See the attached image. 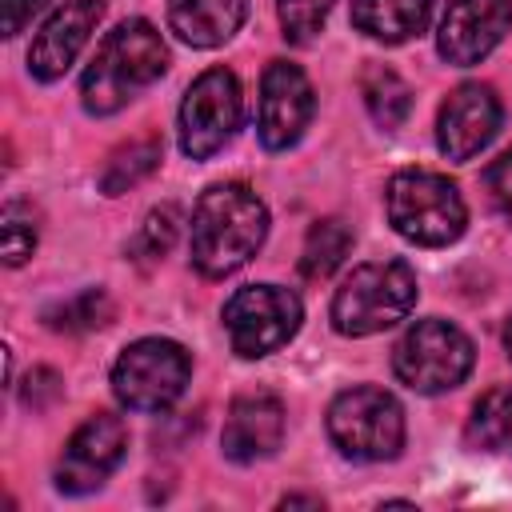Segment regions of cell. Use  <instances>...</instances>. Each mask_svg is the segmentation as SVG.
<instances>
[{"label": "cell", "instance_id": "cell-1", "mask_svg": "<svg viewBox=\"0 0 512 512\" xmlns=\"http://www.w3.org/2000/svg\"><path fill=\"white\" fill-rule=\"evenodd\" d=\"M268 236V208L244 184H216L192 212V264L208 280H224L244 268Z\"/></svg>", "mask_w": 512, "mask_h": 512}, {"label": "cell", "instance_id": "cell-2", "mask_svg": "<svg viewBox=\"0 0 512 512\" xmlns=\"http://www.w3.org/2000/svg\"><path fill=\"white\" fill-rule=\"evenodd\" d=\"M164 68H168V48L160 32L148 20H124L100 40L92 64L84 68L80 100L92 116H112L128 100H136V92L156 84Z\"/></svg>", "mask_w": 512, "mask_h": 512}, {"label": "cell", "instance_id": "cell-3", "mask_svg": "<svg viewBox=\"0 0 512 512\" xmlns=\"http://www.w3.org/2000/svg\"><path fill=\"white\" fill-rule=\"evenodd\" d=\"M384 204H388L392 228L420 248H444V244L460 240V232L468 224L460 188L440 172H420V168L396 172L388 180Z\"/></svg>", "mask_w": 512, "mask_h": 512}, {"label": "cell", "instance_id": "cell-4", "mask_svg": "<svg viewBox=\"0 0 512 512\" xmlns=\"http://www.w3.org/2000/svg\"><path fill=\"white\" fill-rule=\"evenodd\" d=\"M416 304V272L404 260L360 264L332 296V328L340 336H372L400 324Z\"/></svg>", "mask_w": 512, "mask_h": 512}, {"label": "cell", "instance_id": "cell-5", "mask_svg": "<svg viewBox=\"0 0 512 512\" xmlns=\"http://www.w3.org/2000/svg\"><path fill=\"white\" fill-rule=\"evenodd\" d=\"M328 436L340 448V456H348L356 464L392 460L404 444V412L392 392L360 384L332 400Z\"/></svg>", "mask_w": 512, "mask_h": 512}, {"label": "cell", "instance_id": "cell-6", "mask_svg": "<svg viewBox=\"0 0 512 512\" xmlns=\"http://www.w3.org/2000/svg\"><path fill=\"white\" fill-rule=\"evenodd\" d=\"M472 360H476L472 340L456 324L436 320V316L416 320L392 352V368H396L400 384H408L420 396H436V392L456 388L472 372Z\"/></svg>", "mask_w": 512, "mask_h": 512}, {"label": "cell", "instance_id": "cell-7", "mask_svg": "<svg viewBox=\"0 0 512 512\" xmlns=\"http://www.w3.org/2000/svg\"><path fill=\"white\" fill-rule=\"evenodd\" d=\"M192 376V356L184 344L164 336H144L128 344L112 368V392L132 412H164L180 400L184 384Z\"/></svg>", "mask_w": 512, "mask_h": 512}, {"label": "cell", "instance_id": "cell-8", "mask_svg": "<svg viewBox=\"0 0 512 512\" xmlns=\"http://www.w3.org/2000/svg\"><path fill=\"white\" fill-rule=\"evenodd\" d=\"M300 296L280 284H252L240 288L224 304V328L232 340V352L244 360H260L276 348H284L300 328Z\"/></svg>", "mask_w": 512, "mask_h": 512}, {"label": "cell", "instance_id": "cell-9", "mask_svg": "<svg viewBox=\"0 0 512 512\" xmlns=\"http://www.w3.org/2000/svg\"><path fill=\"white\" fill-rule=\"evenodd\" d=\"M240 80L228 68H208L204 76L192 80L180 104V148L192 160H208L220 152L236 128H240Z\"/></svg>", "mask_w": 512, "mask_h": 512}, {"label": "cell", "instance_id": "cell-10", "mask_svg": "<svg viewBox=\"0 0 512 512\" xmlns=\"http://www.w3.org/2000/svg\"><path fill=\"white\" fill-rule=\"evenodd\" d=\"M124 448H128V428L120 416L112 412L88 416L64 444V456L56 464V488L68 496L96 492L112 476V468L124 460Z\"/></svg>", "mask_w": 512, "mask_h": 512}, {"label": "cell", "instance_id": "cell-11", "mask_svg": "<svg viewBox=\"0 0 512 512\" xmlns=\"http://www.w3.org/2000/svg\"><path fill=\"white\" fill-rule=\"evenodd\" d=\"M312 112H316V92L308 76L288 60H272L260 76V112H256L260 144L272 152L292 148L304 136Z\"/></svg>", "mask_w": 512, "mask_h": 512}, {"label": "cell", "instance_id": "cell-12", "mask_svg": "<svg viewBox=\"0 0 512 512\" xmlns=\"http://www.w3.org/2000/svg\"><path fill=\"white\" fill-rule=\"evenodd\" d=\"M512 28V0H448L436 48L448 64H480Z\"/></svg>", "mask_w": 512, "mask_h": 512}, {"label": "cell", "instance_id": "cell-13", "mask_svg": "<svg viewBox=\"0 0 512 512\" xmlns=\"http://www.w3.org/2000/svg\"><path fill=\"white\" fill-rule=\"evenodd\" d=\"M500 128V100L488 84H460L436 116V144L448 160H472Z\"/></svg>", "mask_w": 512, "mask_h": 512}, {"label": "cell", "instance_id": "cell-14", "mask_svg": "<svg viewBox=\"0 0 512 512\" xmlns=\"http://www.w3.org/2000/svg\"><path fill=\"white\" fill-rule=\"evenodd\" d=\"M100 16H104V0H64L36 32L28 48V72L36 80H60L68 64L80 56V48L88 44Z\"/></svg>", "mask_w": 512, "mask_h": 512}, {"label": "cell", "instance_id": "cell-15", "mask_svg": "<svg viewBox=\"0 0 512 512\" xmlns=\"http://www.w3.org/2000/svg\"><path fill=\"white\" fill-rule=\"evenodd\" d=\"M284 440V404L272 392H248L236 396L224 420V456L236 464H256L272 456Z\"/></svg>", "mask_w": 512, "mask_h": 512}, {"label": "cell", "instance_id": "cell-16", "mask_svg": "<svg viewBox=\"0 0 512 512\" xmlns=\"http://www.w3.org/2000/svg\"><path fill=\"white\" fill-rule=\"evenodd\" d=\"M172 32L192 48H216L244 24V0H168Z\"/></svg>", "mask_w": 512, "mask_h": 512}, {"label": "cell", "instance_id": "cell-17", "mask_svg": "<svg viewBox=\"0 0 512 512\" xmlns=\"http://www.w3.org/2000/svg\"><path fill=\"white\" fill-rule=\"evenodd\" d=\"M432 0H352V24L384 44H404L428 28Z\"/></svg>", "mask_w": 512, "mask_h": 512}, {"label": "cell", "instance_id": "cell-18", "mask_svg": "<svg viewBox=\"0 0 512 512\" xmlns=\"http://www.w3.org/2000/svg\"><path fill=\"white\" fill-rule=\"evenodd\" d=\"M360 96L368 104V116L380 128H400L412 112V88L404 84V76L388 64H368L360 76Z\"/></svg>", "mask_w": 512, "mask_h": 512}, {"label": "cell", "instance_id": "cell-19", "mask_svg": "<svg viewBox=\"0 0 512 512\" xmlns=\"http://www.w3.org/2000/svg\"><path fill=\"white\" fill-rule=\"evenodd\" d=\"M160 156H164V144H160L156 132H144V136L120 144V148L108 156L104 172H100V188H104L108 196H120V192L136 188L140 180H148V176L160 168Z\"/></svg>", "mask_w": 512, "mask_h": 512}, {"label": "cell", "instance_id": "cell-20", "mask_svg": "<svg viewBox=\"0 0 512 512\" xmlns=\"http://www.w3.org/2000/svg\"><path fill=\"white\" fill-rule=\"evenodd\" d=\"M464 440L476 452H512V388H492L476 400Z\"/></svg>", "mask_w": 512, "mask_h": 512}, {"label": "cell", "instance_id": "cell-21", "mask_svg": "<svg viewBox=\"0 0 512 512\" xmlns=\"http://www.w3.org/2000/svg\"><path fill=\"white\" fill-rule=\"evenodd\" d=\"M348 248H352V232H348L344 220H336V216L316 220V224L308 228V236H304L300 272H304L308 280H328V276L344 264Z\"/></svg>", "mask_w": 512, "mask_h": 512}, {"label": "cell", "instance_id": "cell-22", "mask_svg": "<svg viewBox=\"0 0 512 512\" xmlns=\"http://www.w3.org/2000/svg\"><path fill=\"white\" fill-rule=\"evenodd\" d=\"M108 320H112V300L104 288H84L44 312V324L52 332H92V328H104Z\"/></svg>", "mask_w": 512, "mask_h": 512}, {"label": "cell", "instance_id": "cell-23", "mask_svg": "<svg viewBox=\"0 0 512 512\" xmlns=\"http://www.w3.org/2000/svg\"><path fill=\"white\" fill-rule=\"evenodd\" d=\"M176 232H180V212H176L172 204L152 208V212H148V220L140 224V232L132 236L128 256H132V260H140V264H152V260L168 256V248H172Z\"/></svg>", "mask_w": 512, "mask_h": 512}, {"label": "cell", "instance_id": "cell-24", "mask_svg": "<svg viewBox=\"0 0 512 512\" xmlns=\"http://www.w3.org/2000/svg\"><path fill=\"white\" fill-rule=\"evenodd\" d=\"M0 232H4V264L8 268H20L32 256L36 236H40L36 212L28 204H20V200H8L4 204V216H0Z\"/></svg>", "mask_w": 512, "mask_h": 512}, {"label": "cell", "instance_id": "cell-25", "mask_svg": "<svg viewBox=\"0 0 512 512\" xmlns=\"http://www.w3.org/2000/svg\"><path fill=\"white\" fill-rule=\"evenodd\" d=\"M332 4H336V0H276L284 40H292V44H312L316 32L324 28Z\"/></svg>", "mask_w": 512, "mask_h": 512}, {"label": "cell", "instance_id": "cell-26", "mask_svg": "<svg viewBox=\"0 0 512 512\" xmlns=\"http://www.w3.org/2000/svg\"><path fill=\"white\" fill-rule=\"evenodd\" d=\"M488 196H492L496 212L512 224V148L488 168Z\"/></svg>", "mask_w": 512, "mask_h": 512}, {"label": "cell", "instance_id": "cell-27", "mask_svg": "<svg viewBox=\"0 0 512 512\" xmlns=\"http://www.w3.org/2000/svg\"><path fill=\"white\" fill-rule=\"evenodd\" d=\"M60 396V376L52 372V368H32L28 376H24V392H20V400L28 404V408H48L52 400Z\"/></svg>", "mask_w": 512, "mask_h": 512}, {"label": "cell", "instance_id": "cell-28", "mask_svg": "<svg viewBox=\"0 0 512 512\" xmlns=\"http://www.w3.org/2000/svg\"><path fill=\"white\" fill-rule=\"evenodd\" d=\"M44 4L48 0H0V8H4V36H16Z\"/></svg>", "mask_w": 512, "mask_h": 512}, {"label": "cell", "instance_id": "cell-29", "mask_svg": "<svg viewBox=\"0 0 512 512\" xmlns=\"http://www.w3.org/2000/svg\"><path fill=\"white\" fill-rule=\"evenodd\" d=\"M296 504H308V508H320V496H284L280 508H296Z\"/></svg>", "mask_w": 512, "mask_h": 512}, {"label": "cell", "instance_id": "cell-30", "mask_svg": "<svg viewBox=\"0 0 512 512\" xmlns=\"http://www.w3.org/2000/svg\"><path fill=\"white\" fill-rule=\"evenodd\" d=\"M504 348H508V360H512V320L504 324Z\"/></svg>", "mask_w": 512, "mask_h": 512}]
</instances>
